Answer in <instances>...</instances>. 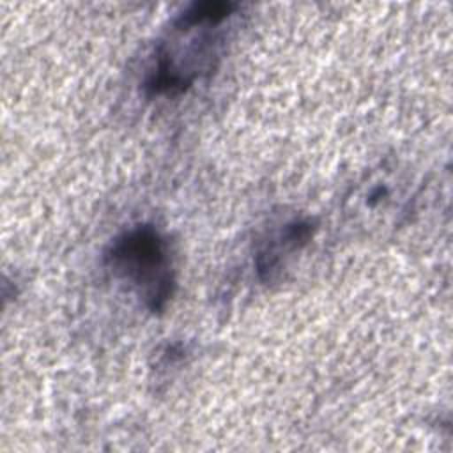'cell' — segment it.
Instances as JSON below:
<instances>
[{
	"mask_svg": "<svg viewBox=\"0 0 453 453\" xmlns=\"http://www.w3.org/2000/svg\"><path fill=\"white\" fill-rule=\"evenodd\" d=\"M110 269L131 281L150 311H161L172 296L173 276L166 241L152 226H136L119 235L108 253Z\"/></svg>",
	"mask_w": 453,
	"mask_h": 453,
	"instance_id": "6da1fadb",
	"label": "cell"
},
{
	"mask_svg": "<svg viewBox=\"0 0 453 453\" xmlns=\"http://www.w3.org/2000/svg\"><path fill=\"white\" fill-rule=\"evenodd\" d=\"M313 225L306 219H296L283 226L280 234L269 239V242L257 253L255 265L264 281L273 280L285 265V260L299 251L311 237Z\"/></svg>",
	"mask_w": 453,
	"mask_h": 453,
	"instance_id": "7a4b0ae2",
	"label": "cell"
}]
</instances>
